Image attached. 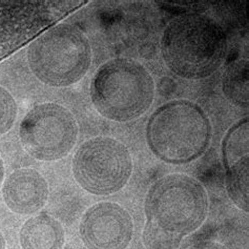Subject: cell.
<instances>
[{"label":"cell","mask_w":249,"mask_h":249,"mask_svg":"<svg viewBox=\"0 0 249 249\" xmlns=\"http://www.w3.org/2000/svg\"><path fill=\"white\" fill-rule=\"evenodd\" d=\"M160 49L163 61L176 76L200 80L213 75L225 61L228 42L225 30L214 19L188 13L167 23Z\"/></svg>","instance_id":"obj_1"},{"label":"cell","mask_w":249,"mask_h":249,"mask_svg":"<svg viewBox=\"0 0 249 249\" xmlns=\"http://www.w3.org/2000/svg\"><path fill=\"white\" fill-rule=\"evenodd\" d=\"M145 135L148 148L157 158L172 165H183L205 154L213 127L199 104L178 99L162 104L154 111Z\"/></svg>","instance_id":"obj_2"},{"label":"cell","mask_w":249,"mask_h":249,"mask_svg":"<svg viewBox=\"0 0 249 249\" xmlns=\"http://www.w3.org/2000/svg\"><path fill=\"white\" fill-rule=\"evenodd\" d=\"M95 109L115 122L138 119L152 107L155 82L143 64L132 58L118 57L96 71L89 85Z\"/></svg>","instance_id":"obj_3"},{"label":"cell","mask_w":249,"mask_h":249,"mask_svg":"<svg viewBox=\"0 0 249 249\" xmlns=\"http://www.w3.org/2000/svg\"><path fill=\"white\" fill-rule=\"evenodd\" d=\"M93 52L89 38L75 24L59 23L28 49V63L37 79L52 88H68L88 74Z\"/></svg>","instance_id":"obj_4"},{"label":"cell","mask_w":249,"mask_h":249,"mask_svg":"<svg viewBox=\"0 0 249 249\" xmlns=\"http://www.w3.org/2000/svg\"><path fill=\"white\" fill-rule=\"evenodd\" d=\"M208 208L204 186L193 177L182 174H172L157 180L144 200L147 222L182 237L202 226Z\"/></svg>","instance_id":"obj_5"},{"label":"cell","mask_w":249,"mask_h":249,"mask_svg":"<svg viewBox=\"0 0 249 249\" xmlns=\"http://www.w3.org/2000/svg\"><path fill=\"white\" fill-rule=\"evenodd\" d=\"M71 170L79 186L91 195L109 196L120 192L133 174L128 148L110 137H95L77 148Z\"/></svg>","instance_id":"obj_6"},{"label":"cell","mask_w":249,"mask_h":249,"mask_svg":"<svg viewBox=\"0 0 249 249\" xmlns=\"http://www.w3.org/2000/svg\"><path fill=\"white\" fill-rule=\"evenodd\" d=\"M79 127L74 115L60 104H36L19 126V138L27 152L39 161H57L67 157L78 139Z\"/></svg>","instance_id":"obj_7"},{"label":"cell","mask_w":249,"mask_h":249,"mask_svg":"<svg viewBox=\"0 0 249 249\" xmlns=\"http://www.w3.org/2000/svg\"><path fill=\"white\" fill-rule=\"evenodd\" d=\"M79 233L88 249H126L134 234L132 215L114 202H99L84 213Z\"/></svg>","instance_id":"obj_8"},{"label":"cell","mask_w":249,"mask_h":249,"mask_svg":"<svg viewBox=\"0 0 249 249\" xmlns=\"http://www.w3.org/2000/svg\"><path fill=\"white\" fill-rule=\"evenodd\" d=\"M2 196L11 212L21 215L33 214L49 199V184L44 177L33 168H18L5 179Z\"/></svg>","instance_id":"obj_9"},{"label":"cell","mask_w":249,"mask_h":249,"mask_svg":"<svg viewBox=\"0 0 249 249\" xmlns=\"http://www.w3.org/2000/svg\"><path fill=\"white\" fill-rule=\"evenodd\" d=\"M19 242L22 249H62L64 228L52 215L37 214L24 222L19 232Z\"/></svg>","instance_id":"obj_10"},{"label":"cell","mask_w":249,"mask_h":249,"mask_svg":"<svg viewBox=\"0 0 249 249\" xmlns=\"http://www.w3.org/2000/svg\"><path fill=\"white\" fill-rule=\"evenodd\" d=\"M222 90L226 99L235 107L249 106V62L240 59L229 63L222 75Z\"/></svg>","instance_id":"obj_11"},{"label":"cell","mask_w":249,"mask_h":249,"mask_svg":"<svg viewBox=\"0 0 249 249\" xmlns=\"http://www.w3.org/2000/svg\"><path fill=\"white\" fill-rule=\"evenodd\" d=\"M246 157H249L248 117L234 123L222 141V159L225 169Z\"/></svg>","instance_id":"obj_12"},{"label":"cell","mask_w":249,"mask_h":249,"mask_svg":"<svg viewBox=\"0 0 249 249\" xmlns=\"http://www.w3.org/2000/svg\"><path fill=\"white\" fill-rule=\"evenodd\" d=\"M225 184L229 199L245 213L249 212V157L225 169Z\"/></svg>","instance_id":"obj_13"},{"label":"cell","mask_w":249,"mask_h":249,"mask_svg":"<svg viewBox=\"0 0 249 249\" xmlns=\"http://www.w3.org/2000/svg\"><path fill=\"white\" fill-rule=\"evenodd\" d=\"M183 238L180 234L163 231L147 221L142 233L143 244L147 249H178Z\"/></svg>","instance_id":"obj_14"},{"label":"cell","mask_w":249,"mask_h":249,"mask_svg":"<svg viewBox=\"0 0 249 249\" xmlns=\"http://www.w3.org/2000/svg\"><path fill=\"white\" fill-rule=\"evenodd\" d=\"M18 113L17 103L8 89L0 87V136L13 127Z\"/></svg>","instance_id":"obj_15"},{"label":"cell","mask_w":249,"mask_h":249,"mask_svg":"<svg viewBox=\"0 0 249 249\" xmlns=\"http://www.w3.org/2000/svg\"><path fill=\"white\" fill-rule=\"evenodd\" d=\"M188 249H227L224 245H222L214 241H200L189 246Z\"/></svg>","instance_id":"obj_16"},{"label":"cell","mask_w":249,"mask_h":249,"mask_svg":"<svg viewBox=\"0 0 249 249\" xmlns=\"http://www.w3.org/2000/svg\"><path fill=\"white\" fill-rule=\"evenodd\" d=\"M3 179H4V163L1 159V157H0V186L2 184Z\"/></svg>","instance_id":"obj_17"},{"label":"cell","mask_w":249,"mask_h":249,"mask_svg":"<svg viewBox=\"0 0 249 249\" xmlns=\"http://www.w3.org/2000/svg\"><path fill=\"white\" fill-rule=\"evenodd\" d=\"M6 248V242L4 239L3 233L0 231V249H5Z\"/></svg>","instance_id":"obj_18"}]
</instances>
